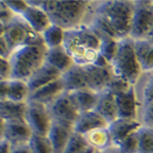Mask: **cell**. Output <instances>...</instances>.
<instances>
[{"label": "cell", "mask_w": 153, "mask_h": 153, "mask_svg": "<svg viewBox=\"0 0 153 153\" xmlns=\"http://www.w3.org/2000/svg\"><path fill=\"white\" fill-rule=\"evenodd\" d=\"M101 38L92 27L81 26L65 31L63 48L76 65H94L100 55Z\"/></svg>", "instance_id": "cell-1"}, {"label": "cell", "mask_w": 153, "mask_h": 153, "mask_svg": "<svg viewBox=\"0 0 153 153\" xmlns=\"http://www.w3.org/2000/svg\"><path fill=\"white\" fill-rule=\"evenodd\" d=\"M28 3L41 7L48 14L51 24L68 31L81 26L89 2L84 0H47L28 1Z\"/></svg>", "instance_id": "cell-2"}, {"label": "cell", "mask_w": 153, "mask_h": 153, "mask_svg": "<svg viewBox=\"0 0 153 153\" xmlns=\"http://www.w3.org/2000/svg\"><path fill=\"white\" fill-rule=\"evenodd\" d=\"M47 50L43 41L16 49L9 57L12 68L11 79L28 82L29 79L44 65Z\"/></svg>", "instance_id": "cell-3"}, {"label": "cell", "mask_w": 153, "mask_h": 153, "mask_svg": "<svg viewBox=\"0 0 153 153\" xmlns=\"http://www.w3.org/2000/svg\"><path fill=\"white\" fill-rule=\"evenodd\" d=\"M135 3L125 0L103 1L98 5L96 14L110 26L118 41L130 38Z\"/></svg>", "instance_id": "cell-4"}, {"label": "cell", "mask_w": 153, "mask_h": 153, "mask_svg": "<svg viewBox=\"0 0 153 153\" xmlns=\"http://www.w3.org/2000/svg\"><path fill=\"white\" fill-rule=\"evenodd\" d=\"M113 76L127 81L134 86L143 73L136 55L134 41L131 38L118 41L117 55L111 62Z\"/></svg>", "instance_id": "cell-5"}, {"label": "cell", "mask_w": 153, "mask_h": 153, "mask_svg": "<svg viewBox=\"0 0 153 153\" xmlns=\"http://www.w3.org/2000/svg\"><path fill=\"white\" fill-rule=\"evenodd\" d=\"M0 32V37L4 38L12 52L22 46L43 41L42 36L37 34L21 16H16L6 27H1Z\"/></svg>", "instance_id": "cell-6"}, {"label": "cell", "mask_w": 153, "mask_h": 153, "mask_svg": "<svg viewBox=\"0 0 153 153\" xmlns=\"http://www.w3.org/2000/svg\"><path fill=\"white\" fill-rule=\"evenodd\" d=\"M135 3V11L132 22L130 38L133 40H146L153 30V9L150 1Z\"/></svg>", "instance_id": "cell-7"}, {"label": "cell", "mask_w": 153, "mask_h": 153, "mask_svg": "<svg viewBox=\"0 0 153 153\" xmlns=\"http://www.w3.org/2000/svg\"><path fill=\"white\" fill-rule=\"evenodd\" d=\"M52 120L75 127L80 117V111L76 106L70 93L63 92L48 106Z\"/></svg>", "instance_id": "cell-8"}, {"label": "cell", "mask_w": 153, "mask_h": 153, "mask_svg": "<svg viewBox=\"0 0 153 153\" xmlns=\"http://www.w3.org/2000/svg\"><path fill=\"white\" fill-rule=\"evenodd\" d=\"M26 122L34 134L47 136L52 125V117L47 105L28 101Z\"/></svg>", "instance_id": "cell-9"}, {"label": "cell", "mask_w": 153, "mask_h": 153, "mask_svg": "<svg viewBox=\"0 0 153 153\" xmlns=\"http://www.w3.org/2000/svg\"><path fill=\"white\" fill-rule=\"evenodd\" d=\"M82 68L89 90L98 93V94L107 90L108 85L114 76L111 66L103 68V66L90 65L87 66H82Z\"/></svg>", "instance_id": "cell-10"}, {"label": "cell", "mask_w": 153, "mask_h": 153, "mask_svg": "<svg viewBox=\"0 0 153 153\" xmlns=\"http://www.w3.org/2000/svg\"><path fill=\"white\" fill-rule=\"evenodd\" d=\"M33 131L27 124L23 123H3L1 122V132L0 136L1 139L8 141L13 147L28 145L32 136Z\"/></svg>", "instance_id": "cell-11"}, {"label": "cell", "mask_w": 153, "mask_h": 153, "mask_svg": "<svg viewBox=\"0 0 153 153\" xmlns=\"http://www.w3.org/2000/svg\"><path fill=\"white\" fill-rule=\"evenodd\" d=\"M0 96L1 100H8L12 102H28L31 91L28 83L25 81L10 79L0 82Z\"/></svg>", "instance_id": "cell-12"}, {"label": "cell", "mask_w": 153, "mask_h": 153, "mask_svg": "<svg viewBox=\"0 0 153 153\" xmlns=\"http://www.w3.org/2000/svg\"><path fill=\"white\" fill-rule=\"evenodd\" d=\"M74 134V127L52 120L47 138L52 147L53 153H63L66 145Z\"/></svg>", "instance_id": "cell-13"}, {"label": "cell", "mask_w": 153, "mask_h": 153, "mask_svg": "<svg viewBox=\"0 0 153 153\" xmlns=\"http://www.w3.org/2000/svg\"><path fill=\"white\" fill-rule=\"evenodd\" d=\"M108 126L109 124L96 110H91L80 113V117L74 127V132L86 136L96 130L106 129Z\"/></svg>", "instance_id": "cell-14"}, {"label": "cell", "mask_w": 153, "mask_h": 153, "mask_svg": "<svg viewBox=\"0 0 153 153\" xmlns=\"http://www.w3.org/2000/svg\"><path fill=\"white\" fill-rule=\"evenodd\" d=\"M143 126L138 120H124L117 118L114 122L109 124L108 131L112 140L113 146H117L120 142L133 133L138 132Z\"/></svg>", "instance_id": "cell-15"}, {"label": "cell", "mask_w": 153, "mask_h": 153, "mask_svg": "<svg viewBox=\"0 0 153 153\" xmlns=\"http://www.w3.org/2000/svg\"><path fill=\"white\" fill-rule=\"evenodd\" d=\"M118 118L137 120L138 102L134 86L124 93L115 95Z\"/></svg>", "instance_id": "cell-16"}, {"label": "cell", "mask_w": 153, "mask_h": 153, "mask_svg": "<svg viewBox=\"0 0 153 153\" xmlns=\"http://www.w3.org/2000/svg\"><path fill=\"white\" fill-rule=\"evenodd\" d=\"M63 92H65V86H63L62 80L60 78L55 82L48 84V85L32 92L29 96L28 101H33V102L41 103V104L49 106Z\"/></svg>", "instance_id": "cell-17"}, {"label": "cell", "mask_w": 153, "mask_h": 153, "mask_svg": "<svg viewBox=\"0 0 153 153\" xmlns=\"http://www.w3.org/2000/svg\"><path fill=\"white\" fill-rule=\"evenodd\" d=\"M28 102H12L8 100L0 101V120L3 123L26 122Z\"/></svg>", "instance_id": "cell-18"}, {"label": "cell", "mask_w": 153, "mask_h": 153, "mask_svg": "<svg viewBox=\"0 0 153 153\" xmlns=\"http://www.w3.org/2000/svg\"><path fill=\"white\" fill-rule=\"evenodd\" d=\"M29 4V3H28ZM27 24L31 27L37 34L42 36V34L51 26V21L48 14L41 7L30 5L24 14L21 16Z\"/></svg>", "instance_id": "cell-19"}, {"label": "cell", "mask_w": 153, "mask_h": 153, "mask_svg": "<svg viewBox=\"0 0 153 153\" xmlns=\"http://www.w3.org/2000/svg\"><path fill=\"white\" fill-rule=\"evenodd\" d=\"M61 76H62V74L59 73L57 70H55V68L47 65V63H44V65L39 68L29 79V81L27 83H28L30 91L32 93L34 91L38 90V89L44 87V86L48 85V84L59 80L61 78Z\"/></svg>", "instance_id": "cell-20"}, {"label": "cell", "mask_w": 153, "mask_h": 153, "mask_svg": "<svg viewBox=\"0 0 153 153\" xmlns=\"http://www.w3.org/2000/svg\"><path fill=\"white\" fill-rule=\"evenodd\" d=\"M45 63L51 65L61 74L66 73L75 65L73 58L66 52L63 46L54 49H48L46 53Z\"/></svg>", "instance_id": "cell-21"}, {"label": "cell", "mask_w": 153, "mask_h": 153, "mask_svg": "<svg viewBox=\"0 0 153 153\" xmlns=\"http://www.w3.org/2000/svg\"><path fill=\"white\" fill-rule=\"evenodd\" d=\"M95 110L104 118L108 124L113 123L115 120L118 118L115 96L107 90L100 93Z\"/></svg>", "instance_id": "cell-22"}, {"label": "cell", "mask_w": 153, "mask_h": 153, "mask_svg": "<svg viewBox=\"0 0 153 153\" xmlns=\"http://www.w3.org/2000/svg\"><path fill=\"white\" fill-rule=\"evenodd\" d=\"M61 80H62L63 86H65V91L68 93L88 89L82 66L75 65L71 70L62 74Z\"/></svg>", "instance_id": "cell-23"}, {"label": "cell", "mask_w": 153, "mask_h": 153, "mask_svg": "<svg viewBox=\"0 0 153 153\" xmlns=\"http://www.w3.org/2000/svg\"><path fill=\"white\" fill-rule=\"evenodd\" d=\"M139 65L143 73L153 71V43L148 40H133Z\"/></svg>", "instance_id": "cell-24"}, {"label": "cell", "mask_w": 153, "mask_h": 153, "mask_svg": "<svg viewBox=\"0 0 153 153\" xmlns=\"http://www.w3.org/2000/svg\"><path fill=\"white\" fill-rule=\"evenodd\" d=\"M70 94L81 113L95 110L98 103V99H99V94L98 93H95L93 91L89 90V89H86V90L76 91V92L70 93Z\"/></svg>", "instance_id": "cell-25"}, {"label": "cell", "mask_w": 153, "mask_h": 153, "mask_svg": "<svg viewBox=\"0 0 153 153\" xmlns=\"http://www.w3.org/2000/svg\"><path fill=\"white\" fill-rule=\"evenodd\" d=\"M86 140H87L89 146L93 147L97 151L105 152L106 150L110 149L113 147L112 140L110 137L109 131L108 128L101 130H96L94 132L89 133L88 135L85 136Z\"/></svg>", "instance_id": "cell-26"}, {"label": "cell", "mask_w": 153, "mask_h": 153, "mask_svg": "<svg viewBox=\"0 0 153 153\" xmlns=\"http://www.w3.org/2000/svg\"><path fill=\"white\" fill-rule=\"evenodd\" d=\"M65 30L55 25H51L49 28L42 34V39L47 49H54L62 47L65 41Z\"/></svg>", "instance_id": "cell-27"}, {"label": "cell", "mask_w": 153, "mask_h": 153, "mask_svg": "<svg viewBox=\"0 0 153 153\" xmlns=\"http://www.w3.org/2000/svg\"><path fill=\"white\" fill-rule=\"evenodd\" d=\"M138 153H153V127H142L139 130Z\"/></svg>", "instance_id": "cell-28"}, {"label": "cell", "mask_w": 153, "mask_h": 153, "mask_svg": "<svg viewBox=\"0 0 153 153\" xmlns=\"http://www.w3.org/2000/svg\"><path fill=\"white\" fill-rule=\"evenodd\" d=\"M28 146L32 153H53L47 136L33 134Z\"/></svg>", "instance_id": "cell-29"}, {"label": "cell", "mask_w": 153, "mask_h": 153, "mask_svg": "<svg viewBox=\"0 0 153 153\" xmlns=\"http://www.w3.org/2000/svg\"><path fill=\"white\" fill-rule=\"evenodd\" d=\"M118 49V40L110 38H104L101 39V45H100V54L108 61L109 65L114 59L117 55Z\"/></svg>", "instance_id": "cell-30"}, {"label": "cell", "mask_w": 153, "mask_h": 153, "mask_svg": "<svg viewBox=\"0 0 153 153\" xmlns=\"http://www.w3.org/2000/svg\"><path fill=\"white\" fill-rule=\"evenodd\" d=\"M89 147L85 136L74 132L63 153H83Z\"/></svg>", "instance_id": "cell-31"}, {"label": "cell", "mask_w": 153, "mask_h": 153, "mask_svg": "<svg viewBox=\"0 0 153 153\" xmlns=\"http://www.w3.org/2000/svg\"><path fill=\"white\" fill-rule=\"evenodd\" d=\"M123 153H138L139 147V131L133 133L129 137L123 140L117 146H115Z\"/></svg>", "instance_id": "cell-32"}, {"label": "cell", "mask_w": 153, "mask_h": 153, "mask_svg": "<svg viewBox=\"0 0 153 153\" xmlns=\"http://www.w3.org/2000/svg\"><path fill=\"white\" fill-rule=\"evenodd\" d=\"M131 87H133V86L128 83L127 81L123 80L120 78H117V76H113L111 82H110V84L107 87V91H109L110 93H112L115 96L128 91Z\"/></svg>", "instance_id": "cell-33"}, {"label": "cell", "mask_w": 153, "mask_h": 153, "mask_svg": "<svg viewBox=\"0 0 153 153\" xmlns=\"http://www.w3.org/2000/svg\"><path fill=\"white\" fill-rule=\"evenodd\" d=\"M0 28L1 27H6L9 23H11L18 16L12 12L10 9L4 4L3 1L0 3Z\"/></svg>", "instance_id": "cell-34"}, {"label": "cell", "mask_w": 153, "mask_h": 153, "mask_svg": "<svg viewBox=\"0 0 153 153\" xmlns=\"http://www.w3.org/2000/svg\"><path fill=\"white\" fill-rule=\"evenodd\" d=\"M4 4L13 12L16 16H22L24 12L28 9V1H3Z\"/></svg>", "instance_id": "cell-35"}, {"label": "cell", "mask_w": 153, "mask_h": 153, "mask_svg": "<svg viewBox=\"0 0 153 153\" xmlns=\"http://www.w3.org/2000/svg\"><path fill=\"white\" fill-rule=\"evenodd\" d=\"M12 78V68L9 59L0 57V82Z\"/></svg>", "instance_id": "cell-36"}, {"label": "cell", "mask_w": 153, "mask_h": 153, "mask_svg": "<svg viewBox=\"0 0 153 153\" xmlns=\"http://www.w3.org/2000/svg\"><path fill=\"white\" fill-rule=\"evenodd\" d=\"M143 102L144 106H147L153 103V76L148 80V82L143 89Z\"/></svg>", "instance_id": "cell-37"}, {"label": "cell", "mask_w": 153, "mask_h": 153, "mask_svg": "<svg viewBox=\"0 0 153 153\" xmlns=\"http://www.w3.org/2000/svg\"><path fill=\"white\" fill-rule=\"evenodd\" d=\"M144 120L147 123L149 127H153V103L145 106Z\"/></svg>", "instance_id": "cell-38"}, {"label": "cell", "mask_w": 153, "mask_h": 153, "mask_svg": "<svg viewBox=\"0 0 153 153\" xmlns=\"http://www.w3.org/2000/svg\"><path fill=\"white\" fill-rule=\"evenodd\" d=\"M13 146L8 141L4 139H1L0 142V153H11Z\"/></svg>", "instance_id": "cell-39"}, {"label": "cell", "mask_w": 153, "mask_h": 153, "mask_svg": "<svg viewBox=\"0 0 153 153\" xmlns=\"http://www.w3.org/2000/svg\"><path fill=\"white\" fill-rule=\"evenodd\" d=\"M11 153H32L28 145H23V146L13 147Z\"/></svg>", "instance_id": "cell-40"}, {"label": "cell", "mask_w": 153, "mask_h": 153, "mask_svg": "<svg viewBox=\"0 0 153 153\" xmlns=\"http://www.w3.org/2000/svg\"><path fill=\"white\" fill-rule=\"evenodd\" d=\"M104 153H123L122 151H120V150L117 149V147H111L110 149H108V150H106V151Z\"/></svg>", "instance_id": "cell-41"}, {"label": "cell", "mask_w": 153, "mask_h": 153, "mask_svg": "<svg viewBox=\"0 0 153 153\" xmlns=\"http://www.w3.org/2000/svg\"><path fill=\"white\" fill-rule=\"evenodd\" d=\"M95 152H96V150L94 149V148L91 147V146H89L83 153H95Z\"/></svg>", "instance_id": "cell-42"}, {"label": "cell", "mask_w": 153, "mask_h": 153, "mask_svg": "<svg viewBox=\"0 0 153 153\" xmlns=\"http://www.w3.org/2000/svg\"><path fill=\"white\" fill-rule=\"evenodd\" d=\"M146 40L150 41V42H151V43H153V30L151 31V33L149 34V36H148V38L146 39Z\"/></svg>", "instance_id": "cell-43"}, {"label": "cell", "mask_w": 153, "mask_h": 153, "mask_svg": "<svg viewBox=\"0 0 153 153\" xmlns=\"http://www.w3.org/2000/svg\"><path fill=\"white\" fill-rule=\"evenodd\" d=\"M150 5H151V8L153 9V1H150Z\"/></svg>", "instance_id": "cell-44"}, {"label": "cell", "mask_w": 153, "mask_h": 153, "mask_svg": "<svg viewBox=\"0 0 153 153\" xmlns=\"http://www.w3.org/2000/svg\"><path fill=\"white\" fill-rule=\"evenodd\" d=\"M95 153H104V152H102V151H97V150H96V152Z\"/></svg>", "instance_id": "cell-45"}]
</instances>
